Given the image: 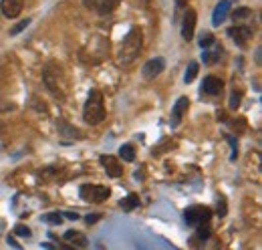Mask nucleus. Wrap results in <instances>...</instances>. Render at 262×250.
Instances as JSON below:
<instances>
[{
    "mask_svg": "<svg viewBox=\"0 0 262 250\" xmlns=\"http://www.w3.org/2000/svg\"><path fill=\"white\" fill-rule=\"evenodd\" d=\"M141 47H143V34L137 27L129 29V32L123 36V43L119 47V53H117V62L121 67H127L131 65L141 53Z\"/></svg>",
    "mask_w": 262,
    "mask_h": 250,
    "instance_id": "obj_1",
    "label": "nucleus"
},
{
    "mask_svg": "<svg viewBox=\"0 0 262 250\" xmlns=\"http://www.w3.org/2000/svg\"><path fill=\"white\" fill-rule=\"evenodd\" d=\"M83 119L89 125H99L105 119V105H103L101 91L91 89L89 97L85 101V107H83Z\"/></svg>",
    "mask_w": 262,
    "mask_h": 250,
    "instance_id": "obj_2",
    "label": "nucleus"
},
{
    "mask_svg": "<svg viewBox=\"0 0 262 250\" xmlns=\"http://www.w3.org/2000/svg\"><path fill=\"white\" fill-rule=\"evenodd\" d=\"M61 67L55 65V62H49V65L42 69V83H45V87L49 89V93L57 99H63L65 97V91H63V85L59 83L61 79Z\"/></svg>",
    "mask_w": 262,
    "mask_h": 250,
    "instance_id": "obj_3",
    "label": "nucleus"
},
{
    "mask_svg": "<svg viewBox=\"0 0 262 250\" xmlns=\"http://www.w3.org/2000/svg\"><path fill=\"white\" fill-rule=\"evenodd\" d=\"M79 196L85 202H103L111 196V190L107 186H99V184H83L79 190Z\"/></svg>",
    "mask_w": 262,
    "mask_h": 250,
    "instance_id": "obj_4",
    "label": "nucleus"
},
{
    "mask_svg": "<svg viewBox=\"0 0 262 250\" xmlns=\"http://www.w3.org/2000/svg\"><path fill=\"white\" fill-rule=\"evenodd\" d=\"M212 218V210L206 206H192L184 212V220L188 226H200V224H208Z\"/></svg>",
    "mask_w": 262,
    "mask_h": 250,
    "instance_id": "obj_5",
    "label": "nucleus"
},
{
    "mask_svg": "<svg viewBox=\"0 0 262 250\" xmlns=\"http://www.w3.org/2000/svg\"><path fill=\"white\" fill-rule=\"evenodd\" d=\"M252 34H254V29L250 25H240L238 23L236 27H230L228 29V36L234 40L238 47H246V43L252 38Z\"/></svg>",
    "mask_w": 262,
    "mask_h": 250,
    "instance_id": "obj_6",
    "label": "nucleus"
},
{
    "mask_svg": "<svg viewBox=\"0 0 262 250\" xmlns=\"http://www.w3.org/2000/svg\"><path fill=\"white\" fill-rule=\"evenodd\" d=\"M83 4H85V8H89L101 16H107V14L115 12V8L119 6V0H83Z\"/></svg>",
    "mask_w": 262,
    "mask_h": 250,
    "instance_id": "obj_7",
    "label": "nucleus"
},
{
    "mask_svg": "<svg viewBox=\"0 0 262 250\" xmlns=\"http://www.w3.org/2000/svg\"><path fill=\"white\" fill-rule=\"evenodd\" d=\"M188 107H190V99L188 97H180L176 101V105H173V109H171V117H169V125L173 129H176L178 125L184 121V115L188 113Z\"/></svg>",
    "mask_w": 262,
    "mask_h": 250,
    "instance_id": "obj_8",
    "label": "nucleus"
},
{
    "mask_svg": "<svg viewBox=\"0 0 262 250\" xmlns=\"http://www.w3.org/2000/svg\"><path fill=\"white\" fill-rule=\"evenodd\" d=\"M164 69H165V61H164L162 57H156V59H149V61L145 62L143 69H141V73H143V79L151 81V79H156L160 73H164Z\"/></svg>",
    "mask_w": 262,
    "mask_h": 250,
    "instance_id": "obj_9",
    "label": "nucleus"
},
{
    "mask_svg": "<svg viewBox=\"0 0 262 250\" xmlns=\"http://www.w3.org/2000/svg\"><path fill=\"white\" fill-rule=\"evenodd\" d=\"M99 163L105 168L107 176H111V178H121V174H123L121 163H119L113 156H101V157H99Z\"/></svg>",
    "mask_w": 262,
    "mask_h": 250,
    "instance_id": "obj_10",
    "label": "nucleus"
},
{
    "mask_svg": "<svg viewBox=\"0 0 262 250\" xmlns=\"http://www.w3.org/2000/svg\"><path fill=\"white\" fill-rule=\"evenodd\" d=\"M196 18H198L196 12L192 8H188L186 14H184V20H182V36H184V40H192L194 29H196Z\"/></svg>",
    "mask_w": 262,
    "mask_h": 250,
    "instance_id": "obj_11",
    "label": "nucleus"
},
{
    "mask_svg": "<svg viewBox=\"0 0 262 250\" xmlns=\"http://www.w3.org/2000/svg\"><path fill=\"white\" fill-rule=\"evenodd\" d=\"M0 10L6 18H16L23 12V0H0Z\"/></svg>",
    "mask_w": 262,
    "mask_h": 250,
    "instance_id": "obj_12",
    "label": "nucleus"
},
{
    "mask_svg": "<svg viewBox=\"0 0 262 250\" xmlns=\"http://www.w3.org/2000/svg\"><path fill=\"white\" fill-rule=\"evenodd\" d=\"M228 10H230V0H220V2L216 4L214 12H212V25L220 27L226 20V16H228Z\"/></svg>",
    "mask_w": 262,
    "mask_h": 250,
    "instance_id": "obj_13",
    "label": "nucleus"
},
{
    "mask_svg": "<svg viewBox=\"0 0 262 250\" xmlns=\"http://www.w3.org/2000/svg\"><path fill=\"white\" fill-rule=\"evenodd\" d=\"M222 89H224L222 79H218V77H214V75L206 77V79H204V83H202V91H204V93H208V95H220V93H222Z\"/></svg>",
    "mask_w": 262,
    "mask_h": 250,
    "instance_id": "obj_14",
    "label": "nucleus"
},
{
    "mask_svg": "<svg viewBox=\"0 0 262 250\" xmlns=\"http://www.w3.org/2000/svg\"><path fill=\"white\" fill-rule=\"evenodd\" d=\"M57 127H59V135L61 137H71V139H83V133L77 129V127H73V125H69L67 121H59V125H57Z\"/></svg>",
    "mask_w": 262,
    "mask_h": 250,
    "instance_id": "obj_15",
    "label": "nucleus"
},
{
    "mask_svg": "<svg viewBox=\"0 0 262 250\" xmlns=\"http://www.w3.org/2000/svg\"><path fill=\"white\" fill-rule=\"evenodd\" d=\"M65 240H67L69 244H73V246H77V248L89 246V240H87V236L83 232H77V230H67V232H65Z\"/></svg>",
    "mask_w": 262,
    "mask_h": 250,
    "instance_id": "obj_16",
    "label": "nucleus"
},
{
    "mask_svg": "<svg viewBox=\"0 0 262 250\" xmlns=\"http://www.w3.org/2000/svg\"><path fill=\"white\" fill-rule=\"evenodd\" d=\"M119 206H121L123 212L135 210V208H139V196H137V194H129V196H125V198L119 202Z\"/></svg>",
    "mask_w": 262,
    "mask_h": 250,
    "instance_id": "obj_17",
    "label": "nucleus"
},
{
    "mask_svg": "<svg viewBox=\"0 0 262 250\" xmlns=\"http://www.w3.org/2000/svg\"><path fill=\"white\" fill-rule=\"evenodd\" d=\"M119 157L123 161H135V148L131 143H125L119 148Z\"/></svg>",
    "mask_w": 262,
    "mask_h": 250,
    "instance_id": "obj_18",
    "label": "nucleus"
},
{
    "mask_svg": "<svg viewBox=\"0 0 262 250\" xmlns=\"http://www.w3.org/2000/svg\"><path fill=\"white\" fill-rule=\"evenodd\" d=\"M220 55L222 51L216 49V51H210V49H204V55H202V61L206 62V65H214V62L220 61Z\"/></svg>",
    "mask_w": 262,
    "mask_h": 250,
    "instance_id": "obj_19",
    "label": "nucleus"
},
{
    "mask_svg": "<svg viewBox=\"0 0 262 250\" xmlns=\"http://www.w3.org/2000/svg\"><path fill=\"white\" fill-rule=\"evenodd\" d=\"M198 71H200V65L196 61H190V65L186 69V75H184V81L186 83H192L196 77H198Z\"/></svg>",
    "mask_w": 262,
    "mask_h": 250,
    "instance_id": "obj_20",
    "label": "nucleus"
},
{
    "mask_svg": "<svg viewBox=\"0 0 262 250\" xmlns=\"http://www.w3.org/2000/svg\"><path fill=\"white\" fill-rule=\"evenodd\" d=\"M232 18H234V23L238 25L240 20H248V18H252V10H250V8H246V6L236 8V10L232 12Z\"/></svg>",
    "mask_w": 262,
    "mask_h": 250,
    "instance_id": "obj_21",
    "label": "nucleus"
},
{
    "mask_svg": "<svg viewBox=\"0 0 262 250\" xmlns=\"http://www.w3.org/2000/svg\"><path fill=\"white\" fill-rule=\"evenodd\" d=\"M42 222H47L51 226H59L63 222V214L61 212H49V214L42 216Z\"/></svg>",
    "mask_w": 262,
    "mask_h": 250,
    "instance_id": "obj_22",
    "label": "nucleus"
},
{
    "mask_svg": "<svg viewBox=\"0 0 262 250\" xmlns=\"http://www.w3.org/2000/svg\"><path fill=\"white\" fill-rule=\"evenodd\" d=\"M214 43H216V38H214V34H212V32H202V34H200L198 45H200L202 49H210Z\"/></svg>",
    "mask_w": 262,
    "mask_h": 250,
    "instance_id": "obj_23",
    "label": "nucleus"
},
{
    "mask_svg": "<svg viewBox=\"0 0 262 250\" xmlns=\"http://www.w3.org/2000/svg\"><path fill=\"white\" fill-rule=\"evenodd\" d=\"M14 234L20 236V238H31V228L25 226V224H16L14 226Z\"/></svg>",
    "mask_w": 262,
    "mask_h": 250,
    "instance_id": "obj_24",
    "label": "nucleus"
},
{
    "mask_svg": "<svg viewBox=\"0 0 262 250\" xmlns=\"http://www.w3.org/2000/svg\"><path fill=\"white\" fill-rule=\"evenodd\" d=\"M240 101H242V93L234 89L232 95H230V103H228L230 109H238V107H240Z\"/></svg>",
    "mask_w": 262,
    "mask_h": 250,
    "instance_id": "obj_25",
    "label": "nucleus"
},
{
    "mask_svg": "<svg viewBox=\"0 0 262 250\" xmlns=\"http://www.w3.org/2000/svg\"><path fill=\"white\" fill-rule=\"evenodd\" d=\"M196 228H198V232H196V234H198L200 240H206L210 236V226L208 224H200V226H196Z\"/></svg>",
    "mask_w": 262,
    "mask_h": 250,
    "instance_id": "obj_26",
    "label": "nucleus"
},
{
    "mask_svg": "<svg viewBox=\"0 0 262 250\" xmlns=\"http://www.w3.org/2000/svg\"><path fill=\"white\" fill-rule=\"evenodd\" d=\"M29 25H31V18H27V20H20V23H18L16 27H12V29H10V34H12V36H14V34H18L20 31H25Z\"/></svg>",
    "mask_w": 262,
    "mask_h": 250,
    "instance_id": "obj_27",
    "label": "nucleus"
},
{
    "mask_svg": "<svg viewBox=\"0 0 262 250\" xmlns=\"http://www.w3.org/2000/svg\"><path fill=\"white\" fill-rule=\"evenodd\" d=\"M226 139H228L230 145H232V161H236V157H238V143H236V139H234L232 135H226Z\"/></svg>",
    "mask_w": 262,
    "mask_h": 250,
    "instance_id": "obj_28",
    "label": "nucleus"
},
{
    "mask_svg": "<svg viewBox=\"0 0 262 250\" xmlns=\"http://www.w3.org/2000/svg\"><path fill=\"white\" fill-rule=\"evenodd\" d=\"M99 218H101V214H87V216H85V222H87V224L91 226V224L99 222Z\"/></svg>",
    "mask_w": 262,
    "mask_h": 250,
    "instance_id": "obj_29",
    "label": "nucleus"
},
{
    "mask_svg": "<svg viewBox=\"0 0 262 250\" xmlns=\"http://www.w3.org/2000/svg\"><path fill=\"white\" fill-rule=\"evenodd\" d=\"M65 218H69V220H79V214L77 212H63Z\"/></svg>",
    "mask_w": 262,
    "mask_h": 250,
    "instance_id": "obj_30",
    "label": "nucleus"
},
{
    "mask_svg": "<svg viewBox=\"0 0 262 250\" xmlns=\"http://www.w3.org/2000/svg\"><path fill=\"white\" fill-rule=\"evenodd\" d=\"M6 242H8L10 246H14V248H20V244H18V242H16V240H14L12 236H8V238H6Z\"/></svg>",
    "mask_w": 262,
    "mask_h": 250,
    "instance_id": "obj_31",
    "label": "nucleus"
},
{
    "mask_svg": "<svg viewBox=\"0 0 262 250\" xmlns=\"http://www.w3.org/2000/svg\"><path fill=\"white\" fill-rule=\"evenodd\" d=\"M186 4H188V0H176V6H178V10H182Z\"/></svg>",
    "mask_w": 262,
    "mask_h": 250,
    "instance_id": "obj_32",
    "label": "nucleus"
}]
</instances>
